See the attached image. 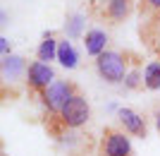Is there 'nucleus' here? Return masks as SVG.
Wrapping results in <instances>:
<instances>
[{"instance_id":"nucleus-1","label":"nucleus","mask_w":160,"mask_h":156,"mask_svg":"<svg viewBox=\"0 0 160 156\" xmlns=\"http://www.w3.org/2000/svg\"><path fill=\"white\" fill-rule=\"evenodd\" d=\"M88 118H91V106H88V101L79 91V94H74L72 99L67 101V106L58 116L46 118V130H48L50 137H58V139H60L67 130H77V127H81V125H86Z\"/></svg>"},{"instance_id":"nucleus-2","label":"nucleus","mask_w":160,"mask_h":156,"mask_svg":"<svg viewBox=\"0 0 160 156\" xmlns=\"http://www.w3.org/2000/svg\"><path fill=\"white\" fill-rule=\"evenodd\" d=\"M127 53H117V51H103L96 58V70H98L100 79H105L108 84H120L127 79Z\"/></svg>"},{"instance_id":"nucleus-3","label":"nucleus","mask_w":160,"mask_h":156,"mask_svg":"<svg viewBox=\"0 0 160 156\" xmlns=\"http://www.w3.org/2000/svg\"><path fill=\"white\" fill-rule=\"evenodd\" d=\"M74 94H79V87H77L74 82H69V79H55L53 84L48 87V91L41 96V106H43V110H46V118L58 116Z\"/></svg>"},{"instance_id":"nucleus-4","label":"nucleus","mask_w":160,"mask_h":156,"mask_svg":"<svg viewBox=\"0 0 160 156\" xmlns=\"http://www.w3.org/2000/svg\"><path fill=\"white\" fill-rule=\"evenodd\" d=\"M24 77H27V89H29V96L31 99H36V101H41V96L48 91V87L55 82V72L53 67L48 65V62H31L27 70H24Z\"/></svg>"},{"instance_id":"nucleus-5","label":"nucleus","mask_w":160,"mask_h":156,"mask_svg":"<svg viewBox=\"0 0 160 156\" xmlns=\"http://www.w3.org/2000/svg\"><path fill=\"white\" fill-rule=\"evenodd\" d=\"M100 156H134L132 142L124 130L105 127L100 137Z\"/></svg>"},{"instance_id":"nucleus-6","label":"nucleus","mask_w":160,"mask_h":156,"mask_svg":"<svg viewBox=\"0 0 160 156\" xmlns=\"http://www.w3.org/2000/svg\"><path fill=\"white\" fill-rule=\"evenodd\" d=\"M139 36L143 41V46L160 60V12L153 14V17H143V22L139 27Z\"/></svg>"},{"instance_id":"nucleus-7","label":"nucleus","mask_w":160,"mask_h":156,"mask_svg":"<svg viewBox=\"0 0 160 156\" xmlns=\"http://www.w3.org/2000/svg\"><path fill=\"white\" fill-rule=\"evenodd\" d=\"M117 120H120V125L124 127V132L132 137H139V139H143V137L148 135V125H146V118L139 116L136 110L132 108H120L117 110Z\"/></svg>"},{"instance_id":"nucleus-8","label":"nucleus","mask_w":160,"mask_h":156,"mask_svg":"<svg viewBox=\"0 0 160 156\" xmlns=\"http://www.w3.org/2000/svg\"><path fill=\"white\" fill-rule=\"evenodd\" d=\"M132 10H134V0H110L108 5H103V10L98 14L108 24H120V22L129 19Z\"/></svg>"},{"instance_id":"nucleus-9","label":"nucleus","mask_w":160,"mask_h":156,"mask_svg":"<svg viewBox=\"0 0 160 156\" xmlns=\"http://www.w3.org/2000/svg\"><path fill=\"white\" fill-rule=\"evenodd\" d=\"M105 43H108V34L103 29H91V31H86V36H84V48H86V53L96 55V58L105 51Z\"/></svg>"},{"instance_id":"nucleus-10","label":"nucleus","mask_w":160,"mask_h":156,"mask_svg":"<svg viewBox=\"0 0 160 156\" xmlns=\"http://www.w3.org/2000/svg\"><path fill=\"white\" fill-rule=\"evenodd\" d=\"M58 43H60V41H55V36H53V34H46V36H43V41H41L38 51H36L38 60H41V62H46V60H55V58H58Z\"/></svg>"},{"instance_id":"nucleus-11","label":"nucleus","mask_w":160,"mask_h":156,"mask_svg":"<svg viewBox=\"0 0 160 156\" xmlns=\"http://www.w3.org/2000/svg\"><path fill=\"white\" fill-rule=\"evenodd\" d=\"M29 65H24V58H17V55H5L2 58V75L7 79H17L22 70H27Z\"/></svg>"},{"instance_id":"nucleus-12","label":"nucleus","mask_w":160,"mask_h":156,"mask_svg":"<svg viewBox=\"0 0 160 156\" xmlns=\"http://www.w3.org/2000/svg\"><path fill=\"white\" fill-rule=\"evenodd\" d=\"M143 87L148 91H158L160 89V60H151L143 72Z\"/></svg>"},{"instance_id":"nucleus-13","label":"nucleus","mask_w":160,"mask_h":156,"mask_svg":"<svg viewBox=\"0 0 160 156\" xmlns=\"http://www.w3.org/2000/svg\"><path fill=\"white\" fill-rule=\"evenodd\" d=\"M58 60H60L62 67H77V51L72 48L69 41H60L58 43Z\"/></svg>"},{"instance_id":"nucleus-14","label":"nucleus","mask_w":160,"mask_h":156,"mask_svg":"<svg viewBox=\"0 0 160 156\" xmlns=\"http://www.w3.org/2000/svg\"><path fill=\"white\" fill-rule=\"evenodd\" d=\"M139 12L141 17H153L160 12V0H139Z\"/></svg>"},{"instance_id":"nucleus-15","label":"nucleus","mask_w":160,"mask_h":156,"mask_svg":"<svg viewBox=\"0 0 160 156\" xmlns=\"http://www.w3.org/2000/svg\"><path fill=\"white\" fill-rule=\"evenodd\" d=\"M139 84H143V79H141V72H139V67L129 70V72H127V79H124V87H127V89H136Z\"/></svg>"},{"instance_id":"nucleus-16","label":"nucleus","mask_w":160,"mask_h":156,"mask_svg":"<svg viewBox=\"0 0 160 156\" xmlns=\"http://www.w3.org/2000/svg\"><path fill=\"white\" fill-rule=\"evenodd\" d=\"M81 27H84V19L79 14H74L72 19L67 22V36H79L81 34Z\"/></svg>"},{"instance_id":"nucleus-17","label":"nucleus","mask_w":160,"mask_h":156,"mask_svg":"<svg viewBox=\"0 0 160 156\" xmlns=\"http://www.w3.org/2000/svg\"><path fill=\"white\" fill-rule=\"evenodd\" d=\"M0 48H2V55H7V53H10V46H7V39H5V36L0 39Z\"/></svg>"},{"instance_id":"nucleus-18","label":"nucleus","mask_w":160,"mask_h":156,"mask_svg":"<svg viewBox=\"0 0 160 156\" xmlns=\"http://www.w3.org/2000/svg\"><path fill=\"white\" fill-rule=\"evenodd\" d=\"M155 130H158V135H160V106L155 108Z\"/></svg>"},{"instance_id":"nucleus-19","label":"nucleus","mask_w":160,"mask_h":156,"mask_svg":"<svg viewBox=\"0 0 160 156\" xmlns=\"http://www.w3.org/2000/svg\"><path fill=\"white\" fill-rule=\"evenodd\" d=\"M98 156H100V154H98Z\"/></svg>"}]
</instances>
